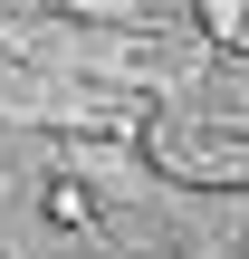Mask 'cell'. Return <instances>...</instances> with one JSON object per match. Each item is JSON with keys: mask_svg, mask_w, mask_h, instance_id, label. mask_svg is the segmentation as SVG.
<instances>
[{"mask_svg": "<svg viewBox=\"0 0 249 259\" xmlns=\"http://www.w3.org/2000/svg\"><path fill=\"white\" fill-rule=\"evenodd\" d=\"M38 211H48L58 231H86V221H96V192H86V183H48V192H38Z\"/></svg>", "mask_w": 249, "mask_h": 259, "instance_id": "obj_1", "label": "cell"}, {"mask_svg": "<svg viewBox=\"0 0 249 259\" xmlns=\"http://www.w3.org/2000/svg\"><path fill=\"white\" fill-rule=\"evenodd\" d=\"M192 19L211 38H249V0H192Z\"/></svg>", "mask_w": 249, "mask_h": 259, "instance_id": "obj_2", "label": "cell"}]
</instances>
